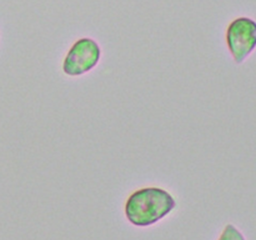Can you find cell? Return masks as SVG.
<instances>
[{
	"instance_id": "cell-2",
	"label": "cell",
	"mask_w": 256,
	"mask_h": 240,
	"mask_svg": "<svg viewBox=\"0 0 256 240\" xmlns=\"http://www.w3.org/2000/svg\"><path fill=\"white\" fill-rule=\"evenodd\" d=\"M228 50L236 64H242L256 49V22L240 16L232 20L226 29Z\"/></svg>"
},
{
	"instance_id": "cell-4",
	"label": "cell",
	"mask_w": 256,
	"mask_h": 240,
	"mask_svg": "<svg viewBox=\"0 0 256 240\" xmlns=\"http://www.w3.org/2000/svg\"><path fill=\"white\" fill-rule=\"evenodd\" d=\"M218 240H246L245 236L242 235V232L238 229L235 225L228 224L225 225L224 230L220 234L219 239Z\"/></svg>"
},
{
	"instance_id": "cell-3",
	"label": "cell",
	"mask_w": 256,
	"mask_h": 240,
	"mask_svg": "<svg viewBox=\"0 0 256 240\" xmlns=\"http://www.w3.org/2000/svg\"><path fill=\"white\" fill-rule=\"evenodd\" d=\"M102 58L100 45L92 38L76 40L62 62V72L69 76H80L94 69Z\"/></svg>"
},
{
	"instance_id": "cell-1",
	"label": "cell",
	"mask_w": 256,
	"mask_h": 240,
	"mask_svg": "<svg viewBox=\"0 0 256 240\" xmlns=\"http://www.w3.org/2000/svg\"><path fill=\"white\" fill-rule=\"evenodd\" d=\"M176 206L174 196L168 190L146 186L135 190L125 202L124 212L130 224L146 228L156 224Z\"/></svg>"
}]
</instances>
